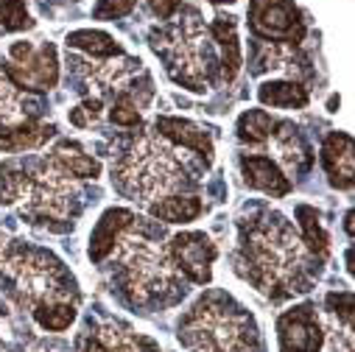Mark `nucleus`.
<instances>
[{
  "instance_id": "obj_1",
  "label": "nucleus",
  "mask_w": 355,
  "mask_h": 352,
  "mask_svg": "<svg viewBox=\"0 0 355 352\" xmlns=\"http://www.w3.org/2000/svg\"><path fill=\"white\" fill-rule=\"evenodd\" d=\"M316 260L300 232L277 210H260L243 218L238 227V269L263 297L283 302L294 294H305L319 272L311 269ZM322 263V260H316Z\"/></svg>"
},
{
  "instance_id": "obj_2",
  "label": "nucleus",
  "mask_w": 355,
  "mask_h": 352,
  "mask_svg": "<svg viewBox=\"0 0 355 352\" xmlns=\"http://www.w3.org/2000/svg\"><path fill=\"white\" fill-rule=\"evenodd\" d=\"M0 283L6 285L9 297L26 308L42 330L62 333L78 316V285L64 263L40 246L12 240L0 252Z\"/></svg>"
},
{
  "instance_id": "obj_3",
  "label": "nucleus",
  "mask_w": 355,
  "mask_h": 352,
  "mask_svg": "<svg viewBox=\"0 0 355 352\" xmlns=\"http://www.w3.org/2000/svg\"><path fill=\"white\" fill-rule=\"evenodd\" d=\"M0 204L17 207L28 224L62 232L73 229L81 188L51 154L6 159L0 165Z\"/></svg>"
},
{
  "instance_id": "obj_4",
  "label": "nucleus",
  "mask_w": 355,
  "mask_h": 352,
  "mask_svg": "<svg viewBox=\"0 0 355 352\" xmlns=\"http://www.w3.org/2000/svg\"><path fill=\"white\" fill-rule=\"evenodd\" d=\"M202 170H207V165L199 157L185 154V148L151 129L140 132L112 162V182L123 196L148 207L165 196L193 191L199 185L196 173Z\"/></svg>"
},
{
  "instance_id": "obj_5",
  "label": "nucleus",
  "mask_w": 355,
  "mask_h": 352,
  "mask_svg": "<svg viewBox=\"0 0 355 352\" xmlns=\"http://www.w3.org/2000/svg\"><path fill=\"white\" fill-rule=\"evenodd\" d=\"M107 260H112L115 266V288L137 310H162L185 297L188 280L176 272L168 243H159L151 227L140 224V218L118 240Z\"/></svg>"
},
{
  "instance_id": "obj_6",
  "label": "nucleus",
  "mask_w": 355,
  "mask_h": 352,
  "mask_svg": "<svg viewBox=\"0 0 355 352\" xmlns=\"http://www.w3.org/2000/svg\"><path fill=\"white\" fill-rule=\"evenodd\" d=\"M176 338L188 352H263L254 316L218 288L202 294L182 313Z\"/></svg>"
},
{
  "instance_id": "obj_7",
  "label": "nucleus",
  "mask_w": 355,
  "mask_h": 352,
  "mask_svg": "<svg viewBox=\"0 0 355 352\" xmlns=\"http://www.w3.org/2000/svg\"><path fill=\"white\" fill-rule=\"evenodd\" d=\"M151 48L165 59L168 76L193 93H205L218 70V53L210 42V31L199 23V15L191 12V20H180L173 28L151 34Z\"/></svg>"
},
{
  "instance_id": "obj_8",
  "label": "nucleus",
  "mask_w": 355,
  "mask_h": 352,
  "mask_svg": "<svg viewBox=\"0 0 355 352\" xmlns=\"http://www.w3.org/2000/svg\"><path fill=\"white\" fill-rule=\"evenodd\" d=\"M3 73L9 81L23 93H40L51 90L59 81V56L51 42L31 45V42H15L6 53Z\"/></svg>"
},
{
  "instance_id": "obj_9",
  "label": "nucleus",
  "mask_w": 355,
  "mask_h": 352,
  "mask_svg": "<svg viewBox=\"0 0 355 352\" xmlns=\"http://www.w3.org/2000/svg\"><path fill=\"white\" fill-rule=\"evenodd\" d=\"M249 28L257 39L300 45L305 23L291 0H249Z\"/></svg>"
},
{
  "instance_id": "obj_10",
  "label": "nucleus",
  "mask_w": 355,
  "mask_h": 352,
  "mask_svg": "<svg viewBox=\"0 0 355 352\" xmlns=\"http://www.w3.org/2000/svg\"><path fill=\"white\" fill-rule=\"evenodd\" d=\"M168 254L173 260L176 272H180L188 283L207 285L213 280V263L218 257L216 243L205 232H180L168 240Z\"/></svg>"
},
{
  "instance_id": "obj_11",
  "label": "nucleus",
  "mask_w": 355,
  "mask_h": 352,
  "mask_svg": "<svg viewBox=\"0 0 355 352\" xmlns=\"http://www.w3.org/2000/svg\"><path fill=\"white\" fill-rule=\"evenodd\" d=\"M76 352H159V346L118 319H90L76 338Z\"/></svg>"
},
{
  "instance_id": "obj_12",
  "label": "nucleus",
  "mask_w": 355,
  "mask_h": 352,
  "mask_svg": "<svg viewBox=\"0 0 355 352\" xmlns=\"http://www.w3.org/2000/svg\"><path fill=\"white\" fill-rule=\"evenodd\" d=\"M280 352H319L324 346V324L316 305L302 302L277 319Z\"/></svg>"
},
{
  "instance_id": "obj_13",
  "label": "nucleus",
  "mask_w": 355,
  "mask_h": 352,
  "mask_svg": "<svg viewBox=\"0 0 355 352\" xmlns=\"http://www.w3.org/2000/svg\"><path fill=\"white\" fill-rule=\"evenodd\" d=\"M241 176L246 188L260 191L272 199H283L291 193V179L269 154H260V151L241 154Z\"/></svg>"
},
{
  "instance_id": "obj_14",
  "label": "nucleus",
  "mask_w": 355,
  "mask_h": 352,
  "mask_svg": "<svg viewBox=\"0 0 355 352\" xmlns=\"http://www.w3.org/2000/svg\"><path fill=\"white\" fill-rule=\"evenodd\" d=\"M154 132L162 134L168 143H173V146H180V148L191 151L193 157H199L207 168L213 165V154H216V148H213V137H210L202 126H196L193 121H188V118L159 115V118L154 121Z\"/></svg>"
},
{
  "instance_id": "obj_15",
  "label": "nucleus",
  "mask_w": 355,
  "mask_h": 352,
  "mask_svg": "<svg viewBox=\"0 0 355 352\" xmlns=\"http://www.w3.org/2000/svg\"><path fill=\"white\" fill-rule=\"evenodd\" d=\"M272 146V151H275V162L283 168V170H288V173H302V170H308L311 168V148H308V143L302 140V134H300V129L294 126V123H288V121H275V126H272V134H269V140H266Z\"/></svg>"
},
{
  "instance_id": "obj_16",
  "label": "nucleus",
  "mask_w": 355,
  "mask_h": 352,
  "mask_svg": "<svg viewBox=\"0 0 355 352\" xmlns=\"http://www.w3.org/2000/svg\"><path fill=\"white\" fill-rule=\"evenodd\" d=\"M352 308L355 299L349 291H333L324 299V341L333 352H352Z\"/></svg>"
},
{
  "instance_id": "obj_17",
  "label": "nucleus",
  "mask_w": 355,
  "mask_h": 352,
  "mask_svg": "<svg viewBox=\"0 0 355 352\" xmlns=\"http://www.w3.org/2000/svg\"><path fill=\"white\" fill-rule=\"evenodd\" d=\"M322 168L327 170V179L338 191L352 188V137L344 132H330L322 143Z\"/></svg>"
},
{
  "instance_id": "obj_18",
  "label": "nucleus",
  "mask_w": 355,
  "mask_h": 352,
  "mask_svg": "<svg viewBox=\"0 0 355 352\" xmlns=\"http://www.w3.org/2000/svg\"><path fill=\"white\" fill-rule=\"evenodd\" d=\"M135 221H137V215L132 210H123V207L107 210L98 218V224H96V229L90 235V257H93V263H104L112 254V249L118 246V240L132 229Z\"/></svg>"
},
{
  "instance_id": "obj_19",
  "label": "nucleus",
  "mask_w": 355,
  "mask_h": 352,
  "mask_svg": "<svg viewBox=\"0 0 355 352\" xmlns=\"http://www.w3.org/2000/svg\"><path fill=\"white\" fill-rule=\"evenodd\" d=\"M210 39L216 45L218 53V76L221 81H232L241 73L243 56H241V42H238V28H235V17H224L218 15L210 23Z\"/></svg>"
},
{
  "instance_id": "obj_20",
  "label": "nucleus",
  "mask_w": 355,
  "mask_h": 352,
  "mask_svg": "<svg viewBox=\"0 0 355 352\" xmlns=\"http://www.w3.org/2000/svg\"><path fill=\"white\" fill-rule=\"evenodd\" d=\"M56 134L53 123H40V121H23L15 126L0 129V151L3 154H23V151H37L42 148L51 137Z\"/></svg>"
},
{
  "instance_id": "obj_21",
  "label": "nucleus",
  "mask_w": 355,
  "mask_h": 352,
  "mask_svg": "<svg viewBox=\"0 0 355 352\" xmlns=\"http://www.w3.org/2000/svg\"><path fill=\"white\" fill-rule=\"evenodd\" d=\"M257 98L263 107L275 109H305L311 104L308 87L294 78H280V81H263L257 87Z\"/></svg>"
},
{
  "instance_id": "obj_22",
  "label": "nucleus",
  "mask_w": 355,
  "mask_h": 352,
  "mask_svg": "<svg viewBox=\"0 0 355 352\" xmlns=\"http://www.w3.org/2000/svg\"><path fill=\"white\" fill-rule=\"evenodd\" d=\"M48 154L78 182L81 179H98V173H101V162L93 154H87L76 140H59Z\"/></svg>"
},
{
  "instance_id": "obj_23",
  "label": "nucleus",
  "mask_w": 355,
  "mask_h": 352,
  "mask_svg": "<svg viewBox=\"0 0 355 352\" xmlns=\"http://www.w3.org/2000/svg\"><path fill=\"white\" fill-rule=\"evenodd\" d=\"M146 210L154 221H162V224H188L202 215L205 204L193 193H176V196H165V199L148 204Z\"/></svg>"
},
{
  "instance_id": "obj_24",
  "label": "nucleus",
  "mask_w": 355,
  "mask_h": 352,
  "mask_svg": "<svg viewBox=\"0 0 355 352\" xmlns=\"http://www.w3.org/2000/svg\"><path fill=\"white\" fill-rule=\"evenodd\" d=\"M67 48L81 51L90 59H115L123 53L121 45L115 42V37H110L104 31H93V28H81V31L67 34Z\"/></svg>"
},
{
  "instance_id": "obj_25",
  "label": "nucleus",
  "mask_w": 355,
  "mask_h": 352,
  "mask_svg": "<svg viewBox=\"0 0 355 352\" xmlns=\"http://www.w3.org/2000/svg\"><path fill=\"white\" fill-rule=\"evenodd\" d=\"M297 221H300V238L305 243V249L316 257V260H324L327 252H330V238L319 221V213L308 204H300L297 207Z\"/></svg>"
},
{
  "instance_id": "obj_26",
  "label": "nucleus",
  "mask_w": 355,
  "mask_h": 352,
  "mask_svg": "<svg viewBox=\"0 0 355 352\" xmlns=\"http://www.w3.org/2000/svg\"><path fill=\"white\" fill-rule=\"evenodd\" d=\"M23 121H28V96H23L0 67V129Z\"/></svg>"
},
{
  "instance_id": "obj_27",
  "label": "nucleus",
  "mask_w": 355,
  "mask_h": 352,
  "mask_svg": "<svg viewBox=\"0 0 355 352\" xmlns=\"http://www.w3.org/2000/svg\"><path fill=\"white\" fill-rule=\"evenodd\" d=\"M272 126H275V121H272V115L266 112V109H246L238 118L235 132H238V140L241 143L263 146L266 140H269V134H272Z\"/></svg>"
},
{
  "instance_id": "obj_28",
  "label": "nucleus",
  "mask_w": 355,
  "mask_h": 352,
  "mask_svg": "<svg viewBox=\"0 0 355 352\" xmlns=\"http://www.w3.org/2000/svg\"><path fill=\"white\" fill-rule=\"evenodd\" d=\"M34 20L26 9V0H0V31H26Z\"/></svg>"
},
{
  "instance_id": "obj_29",
  "label": "nucleus",
  "mask_w": 355,
  "mask_h": 352,
  "mask_svg": "<svg viewBox=\"0 0 355 352\" xmlns=\"http://www.w3.org/2000/svg\"><path fill=\"white\" fill-rule=\"evenodd\" d=\"M104 109H107V104H104L101 98L87 96L78 107H73V109L67 112V118H70V123H73V126L87 129V126H93V123H98V121L104 118Z\"/></svg>"
},
{
  "instance_id": "obj_30",
  "label": "nucleus",
  "mask_w": 355,
  "mask_h": 352,
  "mask_svg": "<svg viewBox=\"0 0 355 352\" xmlns=\"http://www.w3.org/2000/svg\"><path fill=\"white\" fill-rule=\"evenodd\" d=\"M135 6H137V0H98L93 17H96V20H115V17H126Z\"/></svg>"
},
{
  "instance_id": "obj_31",
  "label": "nucleus",
  "mask_w": 355,
  "mask_h": 352,
  "mask_svg": "<svg viewBox=\"0 0 355 352\" xmlns=\"http://www.w3.org/2000/svg\"><path fill=\"white\" fill-rule=\"evenodd\" d=\"M148 6H151V12H154L159 20H168L176 9H180V0H148Z\"/></svg>"
},
{
  "instance_id": "obj_32",
  "label": "nucleus",
  "mask_w": 355,
  "mask_h": 352,
  "mask_svg": "<svg viewBox=\"0 0 355 352\" xmlns=\"http://www.w3.org/2000/svg\"><path fill=\"white\" fill-rule=\"evenodd\" d=\"M344 227H347V232L352 235V213H347V224H344Z\"/></svg>"
},
{
  "instance_id": "obj_33",
  "label": "nucleus",
  "mask_w": 355,
  "mask_h": 352,
  "mask_svg": "<svg viewBox=\"0 0 355 352\" xmlns=\"http://www.w3.org/2000/svg\"><path fill=\"white\" fill-rule=\"evenodd\" d=\"M210 3H235V0H210Z\"/></svg>"
},
{
  "instance_id": "obj_34",
  "label": "nucleus",
  "mask_w": 355,
  "mask_h": 352,
  "mask_svg": "<svg viewBox=\"0 0 355 352\" xmlns=\"http://www.w3.org/2000/svg\"><path fill=\"white\" fill-rule=\"evenodd\" d=\"M3 313H6V305H3V302H0V316H3Z\"/></svg>"
},
{
  "instance_id": "obj_35",
  "label": "nucleus",
  "mask_w": 355,
  "mask_h": 352,
  "mask_svg": "<svg viewBox=\"0 0 355 352\" xmlns=\"http://www.w3.org/2000/svg\"><path fill=\"white\" fill-rule=\"evenodd\" d=\"M0 252H3V240H0Z\"/></svg>"
}]
</instances>
